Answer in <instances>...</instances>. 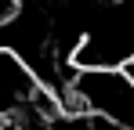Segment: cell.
<instances>
[{
  "mask_svg": "<svg viewBox=\"0 0 134 130\" xmlns=\"http://www.w3.org/2000/svg\"><path fill=\"white\" fill-rule=\"evenodd\" d=\"M58 98L65 112H87L112 130H134V80L127 69H76Z\"/></svg>",
  "mask_w": 134,
  "mask_h": 130,
  "instance_id": "6da1fadb",
  "label": "cell"
},
{
  "mask_svg": "<svg viewBox=\"0 0 134 130\" xmlns=\"http://www.w3.org/2000/svg\"><path fill=\"white\" fill-rule=\"evenodd\" d=\"M123 69H127V72H131V80H134V58H131V62H127V65H123Z\"/></svg>",
  "mask_w": 134,
  "mask_h": 130,
  "instance_id": "3957f363",
  "label": "cell"
},
{
  "mask_svg": "<svg viewBox=\"0 0 134 130\" xmlns=\"http://www.w3.org/2000/svg\"><path fill=\"white\" fill-rule=\"evenodd\" d=\"M0 130H18V127H15V119H4V123H0Z\"/></svg>",
  "mask_w": 134,
  "mask_h": 130,
  "instance_id": "7a4b0ae2",
  "label": "cell"
}]
</instances>
